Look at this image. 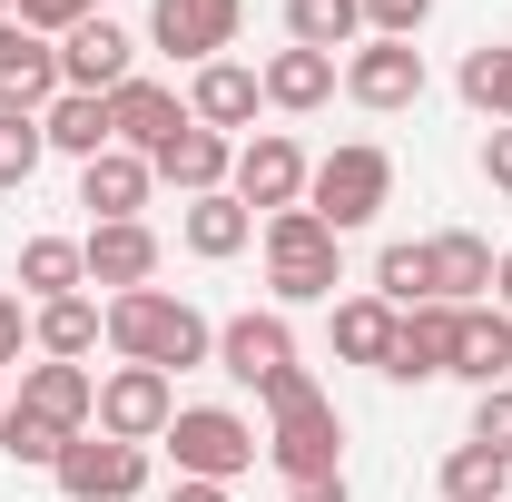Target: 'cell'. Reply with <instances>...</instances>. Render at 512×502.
Returning a JSON list of instances; mask_svg holds the SVG:
<instances>
[{
  "instance_id": "obj_1",
  "label": "cell",
  "mask_w": 512,
  "mask_h": 502,
  "mask_svg": "<svg viewBox=\"0 0 512 502\" xmlns=\"http://www.w3.org/2000/svg\"><path fill=\"white\" fill-rule=\"evenodd\" d=\"M109 355L119 365H158V375H188V365H217V325L168 296V286H128L109 296Z\"/></svg>"
},
{
  "instance_id": "obj_2",
  "label": "cell",
  "mask_w": 512,
  "mask_h": 502,
  "mask_svg": "<svg viewBox=\"0 0 512 502\" xmlns=\"http://www.w3.org/2000/svg\"><path fill=\"white\" fill-rule=\"evenodd\" d=\"M256 247H266V296H276V315L286 306H335V286H345V237L325 227L316 207H276V217L256 227Z\"/></svg>"
},
{
  "instance_id": "obj_3",
  "label": "cell",
  "mask_w": 512,
  "mask_h": 502,
  "mask_svg": "<svg viewBox=\"0 0 512 502\" xmlns=\"http://www.w3.org/2000/svg\"><path fill=\"white\" fill-rule=\"evenodd\" d=\"M158 443H168L178 483H237V473H256V453H266V434H256L237 404H178Z\"/></svg>"
},
{
  "instance_id": "obj_4",
  "label": "cell",
  "mask_w": 512,
  "mask_h": 502,
  "mask_svg": "<svg viewBox=\"0 0 512 502\" xmlns=\"http://www.w3.org/2000/svg\"><path fill=\"white\" fill-rule=\"evenodd\" d=\"M306 207H316L335 237L375 227L384 207H394V158H384L375 138H345V148H325V158H316V178H306Z\"/></svg>"
},
{
  "instance_id": "obj_5",
  "label": "cell",
  "mask_w": 512,
  "mask_h": 502,
  "mask_svg": "<svg viewBox=\"0 0 512 502\" xmlns=\"http://www.w3.org/2000/svg\"><path fill=\"white\" fill-rule=\"evenodd\" d=\"M266 463L286 473V483H325V473H345V414H335V394H306V404H276V424H266Z\"/></svg>"
},
{
  "instance_id": "obj_6",
  "label": "cell",
  "mask_w": 512,
  "mask_h": 502,
  "mask_svg": "<svg viewBox=\"0 0 512 502\" xmlns=\"http://www.w3.org/2000/svg\"><path fill=\"white\" fill-rule=\"evenodd\" d=\"M237 30H247V0H148V50H168L188 69L227 60Z\"/></svg>"
},
{
  "instance_id": "obj_7",
  "label": "cell",
  "mask_w": 512,
  "mask_h": 502,
  "mask_svg": "<svg viewBox=\"0 0 512 502\" xmlns=\"http://www.w3.org/2000/svg\"><path fill=\"white\" fill-rule=\"evenodd\" d=\"M306 178H316V158H306L286 128H256V138H237V178H227V197H247L256 217H276V207H306Z\"/></svg>"
},
{
  "instance_id": "obj_8",
  "label": "cell",
  "mask_w": 512,
  "mask_h": 502,
  "mask_svg": "<svg viewBox=\"0 0 512 502\" xmlns=\"http://www.w3.org/2000/svg\"><path fill=\"white\" fill-rule=\"evenodd\" d=\"M345 99L375 109V119L424 109V50H414V40H355V50H345Z\"/></svg>"
},
{
  "instance_id": "obj_9",
  "label": "cell",
  "mask_w": 512,
  "mask_h": 502,
  "mask_svg": "<svg viewBox=\"0 0 512 502\" xmlns=\"http://www.w3.org/2000/svg\"><path fill=\"white\" fill-rule=\"evenodd\" d=\"M168 414H178V375H158V365H109V375H99V424H89V434L158 443Z\"/></svg>"
},
{
  "instance_id": "obj_10",
  "label": "cell",
  "mask_w": 512,
  "mask_h": 502,
  "mask_svg": "<svg viewBox=\"0 0 512 502\" xmlns=\"http://www.w3.org/2000/svg\"><path fill=\"white\" fill-rule=\"evenodd\" d=\"M69 502H138L148 493V443H119V434H79L50 473Z\"/></svg>"
},
{
  "instance_id": "obj_11",
  "label": "cell",
  "mask_w": 512,
  "mask_h": 502,
  "mask_svg": "<svg viewBox=\"0 0 512 502\" xmlns=\"http://www.w3.org/2000/svg\"><path fill=\"white\" fill-rule=\"evenodd\" d=\"M286 365H296V325L276 306H247V315L217 325V375L227 384H266V375H286Z\"/></svg>"
},
{
  "instance_id": "obj_12",
  "label": "cell",
  "mask_w": 512,
  "mask_h": 502,
  "mask_svg": "<svg viewBox=\"0 0 512 502\" xmlns=\"http://www.w3.org/2000/svg\"><path fill=\"white\" fill-rule=\"evenodd\" d=\"M20 414H40L60 434H89L99 424V375L89 365H60V355H30L20 365Z\"/></svg>"
},
{
  "instance_id": "obj_13",
  "label": "cell",
  "mask_w": 512,
  "mask_h": 502,
  "mask_svg": "<svg viewBox=\"0 0 512 502\" xmlns=\"http://www.w3.org/2000/svg\"><path fill=\"white\" fill-rule=\"evenodd\" d=\"M256 109H266V89H256L247 60L188 69V119H197V128H217V138H256Z\"/></svg>"
},
{
  "instance_id": "obj_14",
  "label": "cell",
  "mask_w": 512,
  "mask_h": 502,
  "mask_svg": "<svg viewBox=\"0 0 512 502\" xmlns=\"http://www.w3.org/2000/svg\"><path fill=\"white\" fill-rule=\"evenodd\" d=\"M109 128H119V148L158 158V148L188 128V89H168V79H119V89H109Z\"/></svg>"
},
{
  "instance_id": "obj_15",
  "label": "cell",
  "mask_w": 512,
  "mask_h": 502,
  "mask_svg": "<svg viewBox=\"0 0 512 502\" xmlns=\"http://www.w3.org/2000/svg\"><path fill=\"white\" fill-rule=\"evenodd\" d=\"M79 256H89V286H109V296L158 286V227H148V217H109V227H89Z\"/></svg>"
},
{
  "instance_id": "obj_16",
  "label": "cell",
  "mask_w": 512,
  "mask_h": 502,
  "mask_svg": "<svg viewBox=\"0 0 512 502\" xmlns=\"http://www.w3.org/2000/svg\"><path fill=\"white\" fill-rule=\"evenodd\" d=\"M119 79H138V40H128L119 20H79L60 40V89H89V99H109Z\"/></svg>"
},
{
  "instance_id": "obj_17",
  "label": "cell",
  "mask_w": 512,
  "mask_h": 502,
  "mask_svg": "<svg viewBox=\"0 0 512 502\" xmlns=\"http://www.w3.org/2000/svg\"><path fill=\"white\" fill-rule=\"evenodd\" d=\"M50 99H60V40L0 20V109H30V119H40Z\"/></svg>"
},
{
  "instance_id": "obj_18",
  "label": "cell",
  "mask_w": 512,
  "mask_h": 502,
  "mask_svg": "<svg viewBox=\"0 0 512 502\" xmlns=\"http://www.w3.org/2000/svg\"><path fill=\"white\" fill-rule=\"evenodd\" d=\"M148 168H158V188H178V197H217L227 178H237V138H217V128L188 119L158 158H148Z\"/></svg>"
},
{
  "instance_id": "obj_19",
  "label": "cell",
  "mask_w": 512,
  "mask_h": 502,
  "mask_svg": "<svg viewBox=\"0 0 512 502\" xmlns=\"http://www.w3.org/2000/svg\"><path fill=\"white\" fill-rule=\"evenodd\" d=\"M256 89H266V109H286V119H316L325 99L345 89V60H325V50H296V40H286L276 60L256 69Z\"/></svg>"
},
{
  "instance_id": "obj_20",
  "label": "cell",
  "mask_w": 512,
  "mask_h": 502,
  "mask_svg": "<svg viewBox=\"0 0 512 502\" xmlns=\"http://www.w3.org/2000/svg\"><path fill=\"white\" fill-rule=\"evenodd\" d=\"M453 384H512V315L503 306H453Z\"/></svg>"
},
{
  "instance_id": "obj_21",
  "label": "cell",
  "mask_w": 512,
  "mask_h": 502,
  "mask_svg": "<svg viewBox=\"0 0 512 502\" xmlns=\"http://www.w3.org/2000/svg\"><path fill=\"white\" fill-rule=\"evenodd\" d=\"M158 188V168L138 158V148H99L89 168H79V207H89V227H109V217H138Z\"/></svg>"
},
{
  "instance_id": "obj_22",
  "label": "cell",
  "mask_w": 512,
  "mask_h": 502,
  "mask_svg": "<svg viewBox=\"0 0 512 502\" xmlns=\"http://www.w3.org/2000/svg\"><path fill=\"white\" fill-rule=\"evenodd\" d=\"M247 237H256V207L247 197H178V247L188 256H207V266H227V256H247Z\"/></svg>"
},
{
  "instance_id": "obj_23",
  "label": "cell",
  "mask_w": 512,
  "mask_h": 502,
  "mask_svg": "<svg viewBox=\"0 0 512 502\" xmlns=\"http://www.w3.org/2000/svg\"><path fill=\"white\" fill-rule=\"evenodd\" d=\"M99 345H109V306H99V296H60V306H30V355L89 365Z\"/></svg>"
},
{
  "instance_id": "obj_24",
  "label": "cell",
  "mask_w": 512,
  "mask_h": 502,
  "mask_svg": "<svg viewBox=\"0 0 512 502\" xmlns=\"http://www.w3.org/2000/svg\"><path fill=\"white\" fill-rule=\"evenodd\" d=\"M384 375H394V384H444L453 375V306H414V315H404Z\"/></svg>"
},
{
  "instance_id": "obj_25",
  "label": "cell",
  "mask_w": 512,
  "mask_h": 502,
  "mask_svg": "<svg viewBox=\"0 0 512 502\" xmlns=\"http://www.w3.org/2000/svg\"><path fill=\"white\" fill-rule=\"evenodd\" d=\"M10 286H20V306H60V296H79V286H89L79 237H30L20 266H10Z\"/></svg>"
},
{
  "instance_id": "obj_26",
  "label": "cell",
  "mask_w": 512,
  "mask_h": 502,
  "mask_svg": "<svg viewBox=\"0 0 512 502\" xmlns=\"http://www.w3.org/2000/svg\"><path fill=\"white\" fill-rule=\"evenodd\" d=\"M434 247V296L444 306H493V247L473 237V227H444V237H424Z\"/></svg>"
},
{
  "instance_id": "obj_27",
  "label": "cell",
  "mask_w": 512,
  "mask_h": 502,
  "mask_svg": "<svg viewBox=\"0 0 512 502\" xmlns=\"http://www.w3.org/2000/svg\"><path fill=\"white\" fill-rule=\"evenodd\" d=\"M40 138L60 148V158H99V148H119V128H109V99H89V89H60L50 109H40Z\"/></svg>"
},
{
  "instance_id": "obj_28",
  "label": "cell",
  "mask_w": 512,
  "mask_h": 502,
  "mask_svg": "<svg viewBox=\"0 0 512 502\" xmlns=\"http://www.w3.org/2000/svg\"><path fill=\"white\" fill-rule=\"evenodd\" d=\"M394 325H404V315L384 306V296H335V325H325V335H335V355H345V365H375V375H384Z\"/></svg>"
},
{
  "instance_id": "obj_29",
  "label": "cell",
  "mask_w": 512,
  "mask_h": 502,
  "mask_svg": "<svg viewBox=\"0 0 512 502\" xmlns=\"http://www.w3.org/2000/svg\"><path fill=\"white\" fill-rule=\"evenodd\" d=\"M375 296L394 315H414V306H444V296H434V247H424V237H394V247L375 256Z\"/></svg>"
},
{
  "instance_id": "obj_30",
  "label": "cell",
  "mask_w": 512,
  "mask_h": 502,
  "mask_svg": "<svg viewBox=\"0 0 512 502\" xmlns=\"http://www.w3.org/2000/svg\"><path fill=\"white\" fill-rule=\"evenodd\" d=\"M286 40L296 50H325V60L355 50L365 40V0H286Z\"/></svg>"
},
{
  "instance_id": "obj_31",
  "label": "cell",
  "mask_w": 512,
  "mask_h": 502,
  "mask_svg": "<svg viewBox=\"0 0 512 502\" xmlns=\"http://www.w3.org/2000/svg\"><path fill=\"white\" fill-rule=\"evenodd\" d=\"M434 483H444V502H512V463L483 453V443H453Z\"/></svg>"
},
{
  "instance_id": "obj_32",
  "label": "cell",
  "mask_w": 512,
  "mask_h": 502,
  "mask_svg": "<svg viewBox=\"0 0 512 502\" xmlns=\"http://www.w3.org/2000/svg\"><path fill=\"white\" fill-rule=\"evenodd\" d=\"M79 434H60V424H40V414H20V404H0V463H30V473H60V453Z\"/></svg>"
},
{
  "instance_id": "obj_33",
  "label": "cell",
  "mask_w": 512,
  "mask_h": 502,
  "mask_svg": "<svg viewBox=\"0 0 512 502\" xmlns=\"http://www.w3.org/2000/svg\"><path fill=\"white\" fill-rule=\"evenodd\" d=\"M463 99H473V109H483L493 128H512V50H503V40L463 50Z\"/></svg>"
},
{
  "instance_id": "obj_34",
  "label": "cell",
  "mask_w": 512,
  "mask_h": 502,
  "mask_svg": "<svg viewBox=\"0 0 512 502\" xmlns=\"http://www.w3.org/2000/svg\"><path fill=\"white\" fill-rule=\"evenodd\" d=\"M40 158H50L40 119H30V109H0V197H10V188H30V178H40Z\"/></svg>"
},
{
  "instance_id": "obj_35",
  "label": "cell",
  "mask_w": 512,
  "mask_h": 502,
  "mask_svg": "<svg viewBox=\"0 0 512 502\" xmlns=\"http://www.w3.org/2000/svg\"><path fill=\"white\" fill-rule=\"evenodd\" d=\"M463 443H483V453L512 463V384H483V394H473V434Z\"/></svg>"
},
{
  "instance_id": "obj_36",
  "label": "cell",
  "mask_w": 512,
  "mask_h": 502,
  "mask_svg": "<svg viewBox=\"0 0 512 502\" xmlns=\"http://www.w3.org/2000/svg\"><path fill=\"white\" fill-rule=\"evenodd\" d=\"M10 20L40 30V40H69L79 20H99V0H10Z\"/></svg>"
},
{
  "instance_id": "obj_37",
  "label": "cell",
  "mask_w": 512,
  "mask_h": 502,
  "mask_svg": "<svg viewBox=\"0 0 512 502\" xmlns=\"http://www.w3.org/2000/svg\"><path fill=\"white\" fill-rule=\"evenodd\" d=\"M434 20V0H365V40H414Z\"/></svg>"
},
{
  "instance_id": "obj_38",
  "label": "cell",
  "mask_w": 512,
  "mask_h": 502,
  "mask_svg": "<svg viewBox=\"0 0 512 502\" xmlns=\"http://www.w3.org/2000/svg\"><path fill=\"white\" fill-rule=\"evenodd\" d=\"M30 355V315H20V286H0V375H20Z\"/></svg>"
},
{
  "instance_id": "obj_39",
  "label": "cell",
  "mask_w": 512,
  "mask_h": 502,
  "mask_svg": "<svg viewBox=\"0 0 512 502\" xmlns=\"http://www.w3.org/2000/svg\"><path fill=\"white\" fill-rule=\"evenodd\" d=\"M473 168H483V188H493V197H512V128L483 138V158H473Z\"/></svg>"
},
{
  "instance_id": "obj_40",
  "label": "cell",
  "mask_w": 512,
  "mask_h": 502,
  "mask_svg": "<svg viewBox=\"0 0 512 502\" xmlns=\"http://www.w3.org/2000/svg\"><path fill=\"white\" fill-rule=\"evenodd\" d=\"M306 394H316V375H306V365H286V375L256 384V404H266V414H276V404H306Z\"/></svg>"
},
{
  "instance_id": "obj_41",
  "label": "cell",
  "mask_w": 512,
  "mask_h": 502,
  "mask_svg": "<svg viewBox=\"0 0 512 502\" xmlns=\"http://www.w3.org/2000/svg\"><path fill=\"white\" fill-rule=\"evenodd\" d=\"M286 502H355V493H345V473H325V483H286Z\"/></svg>"
},
{
  "instance_id": "obj_42",
  "label": "cell",
  "mask_w": 512,
  "mask_h": 502,
  "mask_svg": "<svg viewBox=\"0 0 512 502\" xmlns=\"http://www.w3.org/2000/svg\"><path fill=\"white\" fill-rule=\"evenodd\" d=\"M168 502H237L227 483H168Z\"/></svg>"
},
{
  "instance_id": "obj_43",
  "label": "cell",
  "mask_w": 512,
  "mask_h": 502,
  "mask_svg": "<svg viewBox=\"0 0 512 502\" xmlns=\"http://www.w3.org/2000/svg\"><path fill=\"white\" fill-rule=\"evenodd\" d=\"M493 306H503V315H512V247H503V256H493Z\"/></svg>"
},
{
  "instance_id": "obj_44",
  "label": "cell",
  "mask_w": 512,
  "mask_h": 502,
  "mask_svg": "<svg viewBox=\"0 0 512 502\" xmlns=\"http://www.w3.org/2000/svg\"><path fill=\"white\" fill-rule=\"evenodd\" d=\"M0 20H10V0H0Z\"/></svg>"
},
{
  "instance_id": "obj_45",
  "label": "cell",
  "mask_w": 512,
  "mask_h": 502,
  "mask_svg": "<svg viewBox=\"0 0 512 502\" xmlns=\"http://www.w3.org/2000/svg\"><path fill=\"white\" fill-rule=\"evenodd\" d=\"M0 404H10V394H0Z\"/></svg>"
}]
</instances>
